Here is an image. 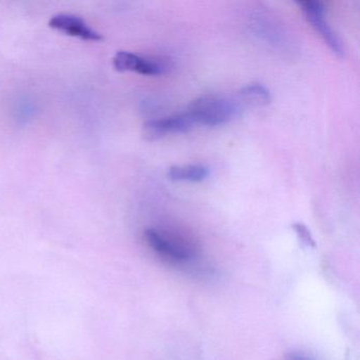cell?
Masks as SVG:
<instances>
[{"instance_id": "obj_4", "label": "cell", "mask_w": 360, "mask_h": 360, "mask_svg": "<svg viewBox=\"0 0 360 360\" xmlns=\"http://www.w3.org/2000/svg\"><path fill=\"white\" fill-rule=\"evenodd\" d=\"M112 64L115 70L120 72L132 71L143 75H163L168 69V64L164 60L145 58L127 51L117 52Z\"/></svg>"}, {"instance_id": "obj_8", "label": "cell", "mask_w": 360, "mask_h": 360, "mask_svg": "<svg viewBox=\"0 0 360 360\" xmlns=\"http://www.w3.org/2000/svg\"><path fill=\"white\" fill-rule=\"evenodd\" d=\"M240 98L248 105L255 107L266 106L271 102V94L265 86L261 84H250L242 88Z\"/></svg>"}, {"instance_id": "obj_10", "label": "cell", "mask_w": 360, "mask_h": 360, "mask_svg": "<svg viewBox=\"0 0 360 360\" xmlns=\"http://www.w3.org/2000/svg\"><path fill=\"white\" fill-rule=\"evenodd\" d=\"M285 360H313L309 358V356L305 355L303 353H299V352H294V353H290L286 356Z\"/></svg>"}, {"instance_id": "obj_6", "label": "cell", "mask_w": 360, "mask_h": 360, "mask_svg": "<svg viewBox=\"0 0 360 360\" xmlns=\"http://www.w3.org/2000/svg\"><path fill=\"white\" fill-rule=\"evenodd\" d=\"M49 26L54 30L83 41H101L104 39L102 34L92 29L83 18L72 14L60 13L52 16Z\"/></svg>"}, {"instance_id": "obj_2", "label": "cell", "mask_w": 360, "mask_h": 360, "mask_svg": "<svg viewBox=\"0 0 360 360\" xmlns=\"http://www.w3.org/2000/svg\"><path fill=\"white\" fill-rule=\"evenodd\" d=\"M145 240L153 252L174 262H186L195 256V250L187 242L168 236L157 229H149L145 231Z\"/></svg>"}, {"instance_id": "obj_3", "label": "cell", "mask_w": 360, "mask_h": 360, "mask_svg": "<svg viewBox=\"0 0 360 360\" xmlns=\"http://www.w3.org/2000/svg\"><path fill=\"white\" fill-rule=\"evenodd\" d=\"M301 11L304 14L307 22L311 25L314 30L326 41L330 50L336 56H343L345 48L338 35L334 32L328 20H326V9L323 4L320 1H302L299 3Z\"/></svg>"}, {"instance_id": "obj_9", "label": "cell", "mask_w": 360, "mask_h": 360, "mask_svg": "<svg viewBox=\"0 0 360 360\" xmlns=\"http://www.w3.org/2000/svg\"><path fill=\"white\" fill-rule=\"evenodd\" d=\"M292 227H294L295 231H296L299 239L302 241V243L307 246H315V241H314L313 237H311V231H309V229L304 224L296 223Z\"/></svg>"}, {"instance_id": "obj_1", "label": "cell", "mask_w": 360, "mask_h": 360, "mask_svg": "<svg viewBox=\"0 0 360 360\" xmlns=\"http://www.w3.org/2000/svg\"><path fill=\"white\" fill-rule=\"evenodd\" d=\"M240 112L235 101L223 96H204L195 98L187 108V115L195 125L219 126L233 120Z\"/></svg>"}, {"instance_id": "obj_7", "label": "cell", "mask_w": 360, "mask_h": 360, "mask_svg": "<svg viewBox=\"0 0 360 360\" xmlns=\"http://www.w3.org/2000/svg\"><path fill=\"white\" fill-rule=\"evenodd\" d=\"M210 174L206 166L195 165L172 166L168 170V178L172 181H187V182H201Z\"/></svg>"}, {"instance_id": "obj_5", "label": "cell", "mask_w": 360, "mask_h": 360, "mask_svg": "<svg viewBox=\"0 0 360 360\" xmlns=\"http://www.w3.org/2000/svg\"><path fill=\"white\" fill-rule=\"evenodd\" d=\"M193 122L187 113L172 115L164 119L151 120L143 126V136L146 140L155 141L169 134H185L193 129Z\"/></svg>"}]
</instances>
